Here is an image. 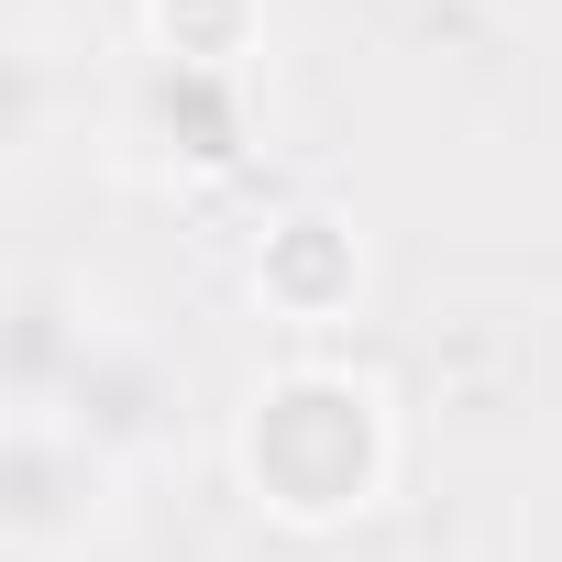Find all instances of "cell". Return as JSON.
Masks as SVG:
<instances>
[{"label": "cell", "instance_id": "6da1fadb", "mask_svg": "<svg viewBox=\"0 0 562 562\" xmlns=\"http://www.w3.org/2000/svg\"><path fill=\"white\" fill-rule=\"evenodd\" d=\"M232 474L265 518L342 529L397 474V408L353 364H276V375H254V397L232 419Z\"/></svg>", "mask_w": 562, "mask_h": 562}, {"label": "cell", "instance_id": "277c9868", "mask_svg": "<svg viewBox=\"0 0 562 562\" xmlns=\"http://www.w3.org/2000/svg\"><path fill=\"white\" fill-rule=\"evenodd\" d=\"M45 408H56V419H67L100 463H122V452H144V441L166 430V408H177V397H166V364H155L144 342L89 331V353L67 364V386H56Z\"/></svg>", "mask_w": 562, "mask_h": 562}, {"label": "cell", "instance_id": "8992f818", "mask_svg": "<svg viewBox=\"0 0 562 562\" xmlns=\"http://www.w3.org/2000/svg\"><path fill=\"white\" fill-rule=\"evenodd\" d=\"M144 34H155V67H221V78H243L254 45H265V0H144Z\"/></svg>", "mask_w": 562, "mask_h": 562}, {"label": "cell", "instance_id": "7a4b0ae2", "mask_svg": "<svg viewBox=\"0 0 562 562\" xmlns=\"http://www.w3.org/2000/svg\"><path fill=\"white\" fill-rule=\"evenodd\" d=\"M100 474H111V463H100L56 408H12V441H0V540H12V551H56V540L89 518Z\"/></svg>", "mask_w": 562, "mask_h": 562}, {"label": "cell", "instance_id": "5b68a950", "mask_svg": "<svg viewBox=\"0 0 562 562\" xmlns=\"http://www.w3.org/2000/svg\"><path fill=\"white\" fill-rule=\"evenodd\" d=\"M243 133H254L243 78H221V67H155L144 78V144H166V166L232 177L243 166Z\"/></svg>", "mask_w": 562, "mask_h": 562}, {"label": "cell", "instance_id": "3957f363", "mask_svg": "<svg viewBox=\"0 0 562 562\" xmlns=\"http://www.w3.org/2000/svg\"><path fill=\"white\" fill-rule=\"evenodd\" d=\"M254 299H265L276 321H299V331H331V321L364 299V243H353V221L288 210V221L254 243Z\"/></svg>", "mask_w": 562, "mask_h": 562}]
</instances>
